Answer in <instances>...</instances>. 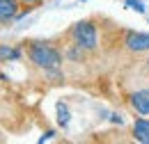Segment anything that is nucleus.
Segmentation results:
<instances>
[{"label": "nucleus", "mask_w": 149, "mask_h": 144, "mask_svg": "<svg viewBox=\"0 0 149 144\" xmlns=\"http://www.w3.org/2000/svg\"><path fill=\"white\" fill-rule=\"evenodd\" d=\"M23 51L28 53L30 62L44 69V71H51L55 73L62 64V55L55 46H51L48 41H23Z\"/></svg>", "instance_id": "1"}, {"label": "nucleus", "mask_w": 149, "mask_h": 144, "mask_svg": "<svg viewBox=\"0 0 149 144\" xmlns=\"http://www.w3.org/2000/svg\"><path fill=\"white\" fill-rule=\"evenodd\" d=\"M71 39H74V44H78L83 51H94L96 48V28H94L90 21H78L74 23V28H71Z\"/></svg>", "instance_id": "2"}, {"label": "nucleus", "mask_w": 149, "mask_h": 144, "mask_svg": "<svg viewBox=\"0 0 149 144\" xmlns=\"http://www.w3.org/2000/svg\"><path fill=\"white\" fill-rule=\"evenodd\" d=\"M124 44L133 53H147L149 51V32H129Z\"/></svg>", "instance_id": "3"}, {"label": "nucleus", "mask_w": 149, "mask_h": 144, "mask_svg": "<svg viewBox=\"0 0 149 144\" xmlns=\"http://www.w3.org/2000/svg\"><path fill=\"white\" fill-rule=\"evenodd\" d=\"M19 2L21 0H0V28L16 21L19 16Z\"/></svg>", "instance_id": "4"}, {"label": "nucleus", "mask_w": 149, "mask_h": 144, "mask_svg": "<svg viewBox=\"0 0 149 144\" xmlns=\"http://www.w3.org/2000/svg\"><path fill=\"white\" fill-rule=\"evenodd\" d=\"M131 108L138 114H149V89H140L131 94Z\"/></svg>", "instance_id": "5"}, {"label": "nucleus", "mask_w": 149, "mask_h": 144, "mask_svg": "<svg viewBox=\"0 0 149 144\" xmlns=\"http://www.w3.org/2000/svg\"><path fill=\"white\" fill-rule=\"evenodd\" d=\"M131 130H133V137L140 144H149V119H135Z\"/></svg>", "instance_id": "6"}, {"label": "nucleus", "mask_w": 149, "mask_h": 144, "mask_svg": "<svg viewBox=\"0 0 149 144\" xmlns=\"http://www.w3.org/2000/svg\"><path fill=\"white\" fill-rule=\"evenodd\" d=\"M23 57V48H12V46H0V62H16Z\"/></svg>", "instance_id": "7"}, {"label": "nucleus", "mask_w": 149, "mask_h": 144, "mask_svg": "<svg viewBox=\"0 0 149 144\" xmlns=\"http://www.w3.org/2000/svg\"><path fill=\"white\" fill-rule=\"evenodd\" d=\"M57 121H60V126H62V128L69 124V110H67L64 103H57Z\"/></svg>", "instance_id": "8"}, {"label": "nucleus", "mask_w": 149, "mask_h": 144, "mask_svg": "<svg viewBox=\"0 0 149 144\" xmlns=\"http://www.w3.org/2000/svg\"><path fill=\"white\" fill-rule=\"evenodd\" d=\"M126 7L135 9L138 14H145V5H142V0H126Z\"/></svg>", "instance_id": "9"}, {"label": "nucleus", "mask_w": 149, "mask_h": 144, "mask_svg": "<svg viewBox=\"0 0 149 144\" xmlns=\"http://www.w3.org/2000/svg\"><path fill=\"white\" fill-rule=\"evenodd\" d=\"M53 135H55V133H53V130H46V133H44V135H41V137H39V142H46V140H51V137H53Z\"/></svg>", "instance_id": "10"}, {"label": "nucleus", "mask_w": 149, "mask_h": 144, "mask_svg": "<svg viewBox=\"0 0 149 144\" xmlns=\"http://www.w3.org/2000/svg\"><path fill=\"white\" fill-rule=\"evenodd\" d=\"M21 2H28L30 5V2H39V0H21Z\"/></svg>", "instance_id": "11"}, {"label": "nucleus", "mask_w": 149, "mask_h": 144, "mask_svg": "<svg viewBox=\"0 0 149 144\" xmlns=\"http://www.w3.org/2000/svg\"><path fill=\"white\" fill-rule=\"evenodd\" d=\"M147 69H149V57H147Z\"/></svg>", "instance_id": "12"}, {"label": "nucleus", "mask_w": 149, "mask_h": 144, "mask_svg": "<svg viewBox=\"0 0 149 144\" xmlns=\"http://www.w3.org/2000/svg\"><path fill=\"white\" fill-rule=\"evenodd\" d=\"M0 80H2V78H0Z\"/></svg>", "instance_id": "13"}, {"label": "nucleus", "mask_w": 149, "mask_h": 144, "mask_svg": "<svg viewBox=\"0 0 149 144\" xmlns=\"http://www.w3.org/2000/svg\"><path fill=\"white\" fill-rule=\"evenodd\" d=\"M0 140H2V137H0Z\"/></svg>", "instance_id": "14"}]
</instances>
